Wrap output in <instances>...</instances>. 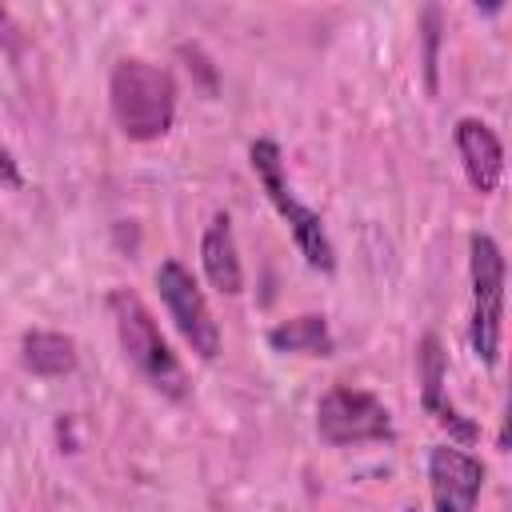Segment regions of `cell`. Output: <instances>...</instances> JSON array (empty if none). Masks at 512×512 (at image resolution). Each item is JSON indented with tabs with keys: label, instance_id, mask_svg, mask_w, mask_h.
Listing matches in <instances>:
<instances>
[{
	"label": "cell",
	"instance_id": "obj_1",
	"mask_svg": "<svg viewBox=\"0 0 512 512\" xmlns=\"http://www.w3.org/2000/svg\"><path fill=\"white\" fill-rule=\"evenodd\" d=\"M108 100H112V116L120 132L140 144L168 136L176 120V80L140 56L116 60L108 76Z\"/></svg>",
	"mask_w": 512,
	"mask_h": 512
},
{
	"label": "cell",
	"instance_id": "obj_2",
	"mask_svg": "<svg viewBox=\"0 0 512 512\" xmlns=\"http://www.w3.org/2000/svg\"><path fill=\"white\" fill-rule=\"evenodd\" d=\"M108 312L116 324V340L128 356V364L164 396L184 400L188 396V372L176 360V352L168 348L156 316L148 312V304L132 292V288H112L108 292Z\"/></svg>",
	"mask_w": 512,
	"mask_h": 512
},
{
	"label": "cell",
	"instance_id": "obj_3",
	"mask_svg": "<svg viewBox=\"0 0 512 512\" xmlns=\"http://www.w3.org/2000/svg\"><path fill=\"white\" fill-rule=\"evenodd\" d=\"M248 160H252V172L264 188V196L272 200V208L280 212V220L288 224L300 256L308 260V268L316 272H332L336 268V248L328 240V228L320 220V212H312L308 204L296 200L292 184H288V172H284V156H280V144L276 140H256L248 148Z\"/></svg>",
	"mask_w": 512,
	"mask_h": 512
},
{
	"label": "cell",
	"instance_id": "obj_4",
	"mask_svg": "<svg viewBox=\"0 0 512 512\" xmlns=\"http://www.w3.org/2000/svg\"><path fill=\"white\" fill-rule=\"evenodd\" d=\"M468 280H472L468 344L480 364L496 368L500 332H504V252L488 232L468 236Z\"/></svg>",
	"mask_w": 512,
	"mask_h": 512
},
{
	"label": "cell",
	"instance_id": "obj_5",
	"mask_svg": "<svg viewBox=\"0 0 512 512\" xmlns=\"http://www.w3.org/2000/svg\"><path fill=\"white\" fill-rule=\"evenodd\" d=\"M316 432L332 448L392 440V412L364 388L332 384L316 404Z\"/></svg>",
	"mask_w": 512,
	"mask_h": 512
},
{
	"label": "cell",
	"instance_id": "obj_6",
	"mask_svg": "<svg viewBox=\"0 0 512 512\" xmlns=\"http://www.w3.org/2000/svg\"><path fill=\"white\" fill-rule=\"evenodd\" d=\"M156 288H160V300H164L168 316L176 320L180 336L188 340V348L200 360H216L220 356V324H216L208 296L196 284V276L180 260H164L156 268Z\"/></svg>",
	"mask_w": 512,
	"mask_h": 512
},
{
	"label": "cell",
	"instance_id": "obj_7",
	"mask_svg": "<svg viewBox=\"0 0 512 512\" xmlns=\"http://www.w3.org/2000/svg\"><path fill=\"white\" fill-rule=\"evenodd\" d=\"M428 488L436 512H476L484 488V464L452 444L428 448Z\"/></svg>",
	"mask_w": 512,
	"mask_h": 512
},
{
	"label": "cell",
	"instance_id": "obj_8",
	"mask_svg": "<svg viewBox=\"0 0 512 512\" xmlns=\"http://www.w3.org/2000/svg\"><path fill=\"white\" fill-rule=\"evenodd\" d=\"M416 376H420V404L424 412L448 428V436H456L460 444H472L480 436L476 420H468L452 400H448V388H444V376H448V360H444V348L436 336H424L420 340V352H416Z\"/></svg>",
	"mask_w": 512,
	"mask_h": 512
},
{
	"label": "cell",
	"instance_id": "obj_9",
	"mask_svg": "<svg viewBox=\"0 0 512 512\" xmlns=\"http://www.w3.org/2000/svg\"><path fill=\"white\" fill-rule=\"evenodd\" d=\"M456 152H460V168H464L468 184L480 196H492L500 188V176H504V144H500V136L484 120L460 116L456 120Z\"/></svg>",
	"mask_w": 512,
	"mask_h": 512
},
{
	"label": "cell",
	"instance_id": "obj_10",
	"mask_svg": "<svg viewBox=\"0 0 512 512\" xmlns=\"http://www.w3.org/2000/svg\"><path fill=\"white\" fill-rule=\"evenodd\" d=\"M200 264H204V276L212 280L216 292L236 296L244 288V268H240V256H236V236H232L228 212H216L208 220L204 240H200Z\"/></svg>",
	"mask_w": 512,
	"mask_h": 512
},
{
	"label": "cell",
	"instance_id": "obj_11",
	"mask_svg": "<svg viewBox=\"0 0 512 512\" xmlns=\"http://www.w3.org/2000/svg\"><path fill=\"white\" fill-rule=\"evenodd\" d=\"M20 360L36 376H68L76 368V344L64 332L32 328L20 336Z\"/></svg>",
	"mask_w": 512,
	"mask_h": 512
},
{
	"label": "cell",
	"instance_id": "obj_12",
	"mask_svg": "<svg viewBox=\"0 0 512 512\" xmlns=\"http://www.w3.org/2000/svg\"><path fill=\"white\" fill-rule=\"evenodd\" d=\"M268 344L276 352H300V356H332L336 352V340H332V328L324 316L316 312H304V316H292L284 324H276L268 332Z\"/></svg>",
	"mask_w": 512,
	"mask_h": 512
},
{
	"label": "cell",
	"instance_id": "obj_13",
	"mask_svg": "<svg viewBox=\"0 0 512 512\" xmlns=\"http://www.w3.org/2000/svg\"><path fill=\"white\" fill-rule=\"evenodd\" d=\"M0 176L8 180V184H20V176H16V168H12V160H8V152L0 148Z\"/></svg>",
	"mask_w": 512,
	"mask_h": 512
}]
</instances>
